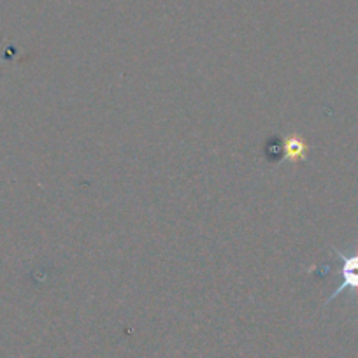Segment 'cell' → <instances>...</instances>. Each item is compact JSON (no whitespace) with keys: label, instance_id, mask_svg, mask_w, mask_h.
<instances>
[{"label":"cell","instance_id":"6da1fadb","mask_svg":"<svg viewBox=\"0 0 358 358\" xmlns=\"http://www.w3.org/2000/svg\"><path fill=\"white\" fill-rule=\"evenodd\" d=\"M332 251L341 260V278H343V281L336 288V292L330 294V297L325 301V306L330 304L339 295L346 294V292L358 294V251L357 253H343L337 248H332Z\"/></svg>","mask_w":358,"mask_h":358},{"label":"cell","instance_id":"7a4b0ae2","mask_svg":"<svg viewBox=\"0 0 358 358\" xmlns=\"http://www.w3.org/2000/svg\"><path fill=\"white\" fill-rule=\"evenodd\" d=\"M308 143L304 139H301L299 136L292 134L287 139L281 143V153H283L285 158L292 162V164H297V162L304 160L306 155H308Z\"/></svg>","mask_w":358,"mask_h":358}]
</instances>
